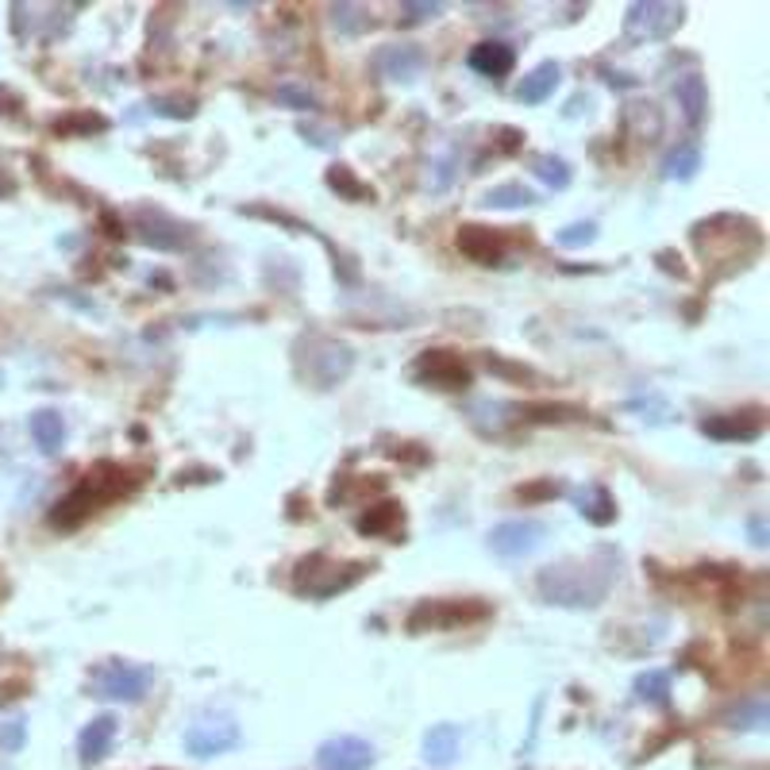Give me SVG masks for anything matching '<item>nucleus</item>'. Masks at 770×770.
<instances>
[{"label":"nucleus","mask_w":770,"mask_h":770,"mask_svg":"<svg viewBox=\"0 0 770 770\" xmlns=\"http://www.w3.org/2000/svg\"><path fill=\"white\" fill-rule=\"evenodd\" d=\"M578 512H582L590 524L605 528V524H613V520H616V501H613V494H609L605 486H586L582 494H578Z\"/></svg>","instance_id":"obj_18"},{"label":"nucleus","mask_w":770,"mask_h":770,"mask_svg":"<svg viewBox=\"0 0 770 770\" xmlns=\"http://www.w3.org/2000/svg\"><path fill=\"white\" fill-rule=\"evenodd\" d=\"M24 736H27L24 721L0 724V747H9V751H20V747H24Z\"/></svg>","instance_id":"obj_30"},{"label":"nucleus","mask_w":770,"mask_h":770,"mask_svg":"<svg viewBox=\"0 0 770 770\" xmlns=\"http://www.w3.org/2000/svg\"><path fill=\"white\" fill-rule=\"evenodd\" d=\"M331 24L343 35H359L370 27V16L362 9H354V4H331Z\"/></svg>","instance_id":"obj_26"},{"label":"nucleus","mask_w":770,"mask_h":770,"mask_svg":"<svg viewBox=\"0 0 770 770\" xmlns=\"http://www.w3.org/2000/svg\"><path fill=\"white\" fill-rule=\"evenodd\" d=\"M301 135H305L313 147H336V139H328V132H320V127H301Z\"/></svg>","instance_id":"obj_33"},{"label":"nucleus","mask_w":770,"mask_h":770,"mask_svg":"<svg viewBox=\"0 0 770 770\" xmlns=\"http://www.w3.org/2000/svg\"><path fill=\"white\" fill-rule=\"evenodd\" d=\"M482 205H489V208H528V205H535V193L520 185V181H509V185L489 189Z\"/></svg>","instance_id":"obj_23"},{"label":"nucleus","mask_w":770,"mask_h":770,"mask_svg":"<svg viewBox=\"0 0 770 770\" xmlns=\"http://www.w3.org/2000/svg\"><path fill=\"white\" fill-rule=\"evenodd\" d=\"M636 698L647 701L655 709H667L670 705V675L667 670H644L636 678Z\"/></svg>","instance_id":"obj_22"},{"label":"nucleus","mask_w":770,"mask_h":770,"mask_svg":"<svg viewBox=\"0 0 770 770\" xmlns=\"http://www.w3.org/2000/svg\"><path fill=\"white\" fill-rule=\"evenodd\" d=\"M701 432L709 435V440H755V435L762 432L759 417H739V412H732V417H709L705 424H701Z\"/></svg>","instance_id":"obj_17"},{"label":"nucleus","mask_w":770,"mask_h":770,"mask_svg":"<svg viewBox=\"0 0 770 770\" xmlns=\"http://www.w3.org/2000/svg\"><path fill=\"white\" fill-rule=\"evenodd\" d=\"M394 524H401V505H394V501L374 505L366 517H359V532L362 535H385Z\"/></svg>","instance_id":"obj_24"},{"label":"nucleus","mask_w":770,"mask_h":770,"mask_svg":"<svg viewBox=\"0 0 770 770\" xmlns=\"http://www.w3.org/2000/svg\"><path fill=\"white\" fill-rule=\"evenodd\" d=\"M274 97L285 104V109H293V112H316V97L308 93L305 86H297V81H282Z\"/></svg>","instance_id":"obj_27"},{"label":"nucleus","mask_w":770,"mask_h":770,"mask_svg":"<svg viewBox=\"0 0 770 770\" xmlns=\"http://www.w3.org/2000/svg\"><path fill=\"white\" fill-rule=\"evenodd\" d=\"M155 112H162V116H178V120H185V116H193V104H181V101H155Z\"/></svg>","instance_id":"obj_32"},{"label":"nucleus","mask_w":770,"mask_h":770,"mask_svg":"<svg viewBox=\"0 0 770 770\" xmlns=\"http://www.w3.org/2000/svg\"><path fill=\"white\" fill-rule=\"evenodd\" d=\"M686 9L682 4H632L629 16H624V35L632 43H659L682 27Z\"/></svg>","instance_id":"obj_4"},{"label":"nucleus","mask_w":770,"mask_h":770,"mask_svg":"<svg viewBox=\"0 0 770 770\" xmlns=\"http://www.w3.org/2000/svg\"><path fill=\"white\" fill-rule=\"evenodd\" d=\"M27 428H32V440H35V448H39L43 455H58V451H63V443H66V420H63V412H55V409L32 412Z\"/></svg>","instance_id":"obj_14"},{"label":"nucleus","mask_w":770,"mask_h":770,"mask_svg":"<svg viewBox=\"0 0 770 770\" xmlns=\"http://www.w3.org/2000/svg\"><path fill=\"white\" fill-rule=\"evenodd\" d=\"M558 81H563V70H558V63H540L524 81H520V89H517L520 104H543L558 89Z\"/></svg>","instance_id":"obj_16"},{"label":"nucleus","mask_w":770,"mask_h":770,"mask_svg":"<svg viewBox=\"0 0 770 770\" xmlns=\"http://www.w3.org/2000/svg\"><path fill=\"white\" fill-rule=\"evenodd\" d=\"M466 63H471V70H478L482 78H505V73L512 70V63H517V55H512V47H505V43H478Z\"/></svg>","instance_id":"obj_15"},{"label":"nucleus","mask_w":770,"mask_h":770,"mask_svg":"<svg viewBox=\"0 0 770 770\" xmlns=\"http://www.w3.org/2000/svg\"><path fill=\"white\" fill-rule=\"evenodd\" d=\"M463 747V728L458 724H432L424 732V762L428 767H451Z\"/></svg>","instance_id":"obj_11"},{"label":"nucleus","mask_w":770,"mask_h":770,"mask_svg":"<svg viewBox=\"0 0 770 770\" xmlns=\"http://www.w3.org/2000/svg\"><path fill=\"white\" fill-rule=\"evenodd\" d=\"M417 374L432 377L440 389H463V385H471V370H466L451 351H428L424 359H420Z\"/></svg>","instance_id":"obj_8"},{"label":"nucleus","mask_w":770,"mask_h":770,"mask_svg":"<svg viewBox=\"0 0 770 770\" xmlns=\"http://www.w3.org/2000/svg\"><path fill=\"white\" fill-rule=\"evenodd\" d=\"M150 686H155V670L135 667V663H127V659H109L104 667H97L93 675H89L93 698H104V701H143Z\"/></svg>","instance_id":"obj_2"},{"label":"nucleus","mask_w":770,"mask_h":770,"mask_svg":"<svg viewBox=\"0 0 770 770\" xmlns=\"http://www.w3.org/2000/svg\"><path fill=\"white\" fill-rule=\"evenodd\" d=\"M593 239H598V224L586 220V224H570V228H563V231L555 236V244L566 247V251H578V247L593 244Z\"/></svg>","instance_id":"obj_28"},{"label":"nucleus","mask_w":770,"mask_h":770,"mask_svg":"<svg viewBox=\"0 0 770 770\" xmlns=\"http://www.w3.org/2000/svg\"><path fill=\"white\" fill-rule=\"evenodd\" d=\"M405 24H424V20H435L443 12V4H401Z\"/></svg>","instance_id":"obj_31"},{"label":"nucleus","mask_w":770,"mask_h":770,"mask_svg":"<svg viewBox=\"0 0 770 770\" xmlns=\"http://www.w3.org/2000/svg\"><path fill=\"white\" fill-rule=\"evenodd\" d=\"M112 739H116V716L104 713V716H93V721L81 728L78 736V751H81V762H101L104 755L112 751Z\"/></svg>","instance_id":"obj_12"},{"label":"nucleus","mask_w":770,"mask_h":770,"mask_svg":"<svg viewBox=\"0 0 770 770\" xmlns=\"http://www.w3.org/2000/svg\"><path fill=\"white\" fill-rule=\"evenodd\" d=\"M616 563L621 558L609 551L605 563L593 566V563H558V566H547L540 570L535 586H540V598L547 605H563V609H593L605 601V593L613 590V578H616Z\"/></svg>","instance_id":"obj_1"},{"label":"nucleus","mask_w":770,"mask_h":770,"mask_svg":"<svg viewBox=\"0 0 770 770\" xmlns=\"http://www.w3.org/2000/svg\"><path fill=\"white\" fill-rule=\"evenodd\" d=\"M328 185L336 189V193H347V197H351V201H366V197H374V193H370V189L362 185V181H354V178H351V170H347V166H336V170L328 173Z\"/></svg>","instance_id":"obj_29"},{"label":"nucleus","mask_w":770,"mask_h":770,"mask_svg":"<svg viewBox=\"0 0 770 770\" xmlns=\"http://www.w3.org/2000/svg\"><path fill=\"white\" fill-rule=\"evenodd\" d=\"M139 236L147 247H158V251H178V247H185L189 231L181 228L178 220H170L166 213H139Z\"/></svg>","instance_id":"obj_10"},{"label":"nucleus","mask_w":770,"mask_h":770,"mask_svg":"<svg viewBox=\"0 0 770 770\" xmlns=\"http://www.w3.org/2000/svg\"><path fill=\"white\" fill-rule=\"evenodd\" d=\"M377 70L385 73L389 81H412V78H420V70H424V50L420 47H409V43H401V47H385V50H377Z\"/></svg>","instance_id":"obj_9"},{"label":"nucleus","mask_w":770,"mask_h":770,"mask_svg":"<svg viewBox=\"0 0 770 770\" xmlns=\"http://www.w3.org/2000/svg\"><path fill=\"white\" fill-rule=\"evenodd\" d=\"M698 170H701V147H698V143H682V147L670 150L667 162H663V173H667L670 181H690Z\"/></svg>","instance_id":"obj_20"},{"label":"nucleus","mask_w":770,"mask_h":770,"mask_svg":"<svg viewBox=\"0 0 770 770\" xmlns=\"http://www.w3.org/2000/svg\"><path fill=\"white\" fill-rule=\"evenodd\" d=\"M535 178H540L543 185H551V189H566V185H570V166H566L563 158H555V155H540V158H535Z\"/></svg>","instance_id":"obj_25"},{"label":"nucleus","mask_w":770,"mask_h":770,"mask_svg":"<svg viewBox=\"0 0 770 770\" xmlns=\"http://www.w3.org/2000/svg\"><path fill=\"white\" fill-rule=\"evenodd\" d=\"M458 251L471 254L474 262H494L497 259V239L489 228H463L458 231Z\"/></svg>","instance_id":"obj_21"},{"label":"nucleus","mask_w":770,"mask_h":770,"mask_svg":"<svg viewBox=\"0 0 770 770\" xmlns=\"http://www.w3.org/2000/svg\"><path fill=\"white\" fill-rule=\"evenodd\" d=\"M239 724L236 721H201L185 732V751L197 755V759H213V755H224L239 744Z\"/></svg>","instance_id":"obj_7"},{"label":"nucleus","mask_w":770,"mask_h":770,"mask_svg":"<svg viewBox=\"0 0 770 770\" xmlns=\"http://www.w3.org/2000/svg\"><path fill=\"white\" fill-rule=\"evenodd\" d=\"M747 528H751V543H755V547H767V520L751 517V520H747Z\"/></svg>","instance_id":"obj_34"},{"label":"nucleus","mask_w":770,"mask_h":770,"mask_svg":"<svg viewBox=\"0 0 770 770\" xmlns=\"http://www.w3.org/2000/svg\"><path fill=\"white\" fill-rule=\"evenodd\" d=\"M4 193H9V189H4Z\"/></svg>","instance_id":"obj_35"},{"label":"nucleus","mask_w":770,"mask_h":770,"mask_svg":"<svg viewBox=\"0 0 770 770\" xmlns=\"http://www.w3.org/2000/svg\"><path fill=\"white\" fill-rule=\"evenodd\" d=\"M547 540V524L535 517H517V520H501V524L489 528L486 543L497 558H528L532 551L543 547Z\"/></svg>","instance_id":"obj_3"},{"label":"nucleus","mask_w":770,"mask_h":770,"mask_svg":"<svg viewBox=\"0 0 770 770\" xmlns=\"http://www.w3.org/2000/svg\"><path fill=\"white\" fill-rule=\"evenodd\" d=\"M316 767L320 770H370L374 767V747L362 736H331L316 747Z\"/></svg>","instance_id":"obj_6"},{"label":"nucleus","mask_w":770,"mask_h":770,"mask_svg":"<svg viewBox=\"0 0 770 770\" xmlns=\"http://www.w3.org/2000/svg\"><path fill=\"white\" fill-rule=\"evenodd\" d=\"M354 366V351L347 343H336V339H308V377H313L320 389H331L339 385Z\"/></svg>","instance_id":"obj_5"},{"label":"nucleus","mask_w":770,"mask_h":770,"mask_svg":"<svg viewBox=\"0 0 770 770\" xmlns=\"http://www.w3.org/2000/svg\"><path fill=\"white\" fill-rule=\"evenodd\" d=\"M675 101H678V109H682V116L698 127L701 120H705V112H709L705 78H701V73H682V78L675 81Z\"/></svg>","instance_id":"obj_13"},{"label":"nucleus","mask_w":770,"mask_h":770,"mask_svg":"<svg viewBox=\"0 0 770 770\" xmlns=\"http://www.w3.org/2000/svg\"><path fill=\"white\" fill-rule=\"evenodd\" d=\"M770 721V709H767V698H747L724 716L728 728H744V732H755V728H767Z\"/></svg>","instance_id":"obj_19"}]
</instances>
